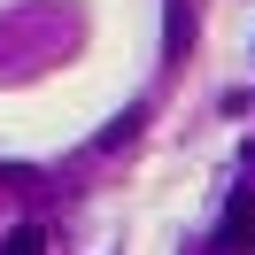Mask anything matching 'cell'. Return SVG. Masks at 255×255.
<instances>
[{"instance_id":"6da1fadb","label":"cell","mask_w":255,"mask_h":255,"mask_svg":"<svg viewBox=\"0 0 255 255\" xmlns=\"http://www.w3.org/2000/svg\"><path fill=\"white\" fill-rule=\"evenodd\" d=\"M0 255H47V232L39 224H16V232L0 240Z\"/></svg>"}]
</instances>
